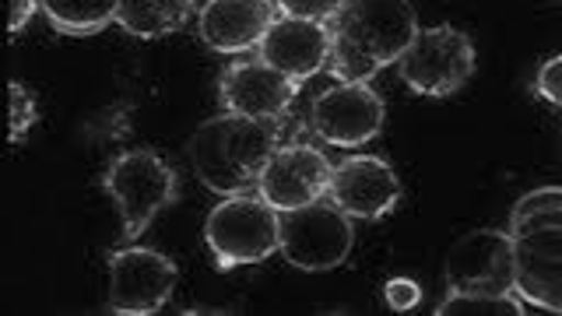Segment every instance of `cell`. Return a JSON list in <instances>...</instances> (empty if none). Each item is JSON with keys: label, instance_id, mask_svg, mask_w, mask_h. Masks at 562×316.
<instances>
[{"label": "cell", "instance_id": "cell-1", "mask_svg": "<svg viewBox=\"0 0 562 316\" xmlns=\"http://www.w3.org/2000/svg\"><path fill=\"white\" fill-rule=\"evenodd\" d=\"M327 29V75L359 84L373 81L383 67L397 64L422 25L412 0H345Z\"/></svg>", "mask_w": 562, "mask_h": 316}, {"label": "cell", "instance_id": "cell-2", "mask_svg": "<svg viewBox=\"0 0 562 316\" xmlns=\"http://www.w3.org/2000/svg\"><path fill=\"white\" fill-rule=\"evenodd\" d=\"M278 145H281V116L250 120L239 113H218L193 131L187 158L193 172H198V180L211 193L233 198V193L257 190L260 169Z\"/></svg>", "mask_w": 562, "mask_h": 316}, {"label": "cell", "instance_id": "cell-3", "mask_svg": "<svg viewBox=\"0 0 562 316\" xmlns=\"http://www.w3.org/2000/svg\"><path fill=\"white\" fill-rule=\"evenodd\" d=\"M204 242L218 271L263 263L281 250V211L260 190L222 198L204 218Z\"/></svg>", "mask_w": 562, "mask_h": 316}, {"label": "cell", "instance_id": "cell-4", "mask_svg": "<svg viewBox=\"0 0 562 316\" xmlns=\"http://www.w3.org/2000/svg\"><path fill=\"white\" fill-rule=\"evenodd\" d=\"M310 95V127L313 137L330 148L356 151L369 145L386 120V105L369 81H341L334 75H316L313 84L303 81Z\"/></svg>", "mask_w": 562, "mask_h": 316}, {"label": "cell", "instance_id": "cell-5", "mask_svg": "<svg viewBox=\"0 0 562 316\" xmlns=\"http://www.w3.org/2000/svg\"><path fill=\"white\" fill-rule=\"evenodd\" d=\"M102 190L120 211L123 239H137L180 193V176L162 155L148 148H131L116 155L102 172Z\"/></svg>", "mask_w": 562, "mask_h": 316}, {"label": "cell", "instance_id": "cell-6", "mask_svg": "<svg viewBox=\"0 0 562 316\" xmlns=\"http://www.w3.org/2000/svg\"><path fill=\"white\" fill-rule=\"evenodd\" d=\"M479 53H474L471 35L453 25H429L418 29L412 46L397 60V78L408 84L415 95L426 99H450L471 81Z\"/></svg>", "mask_w": 562, "mask_h": 316}, {"label": "cell", "instance_id": "cell-7", "mask_svg": "<svg viewBox=\"0 0 562 316\" xmlns=\"http://www.w3.org/2000/svg\"><path fill=\"white\" fill-rule=\"evenodd\" d=\"M356 218L330 198L313 201L306 207L281 211V257L292 263L295 271L306 274H327L338 271L348 260L351 246H356Z\"/></svg>", "mask_w": 562, "mask_h": 316}, {"label": "cell", "instance_id": "cell-8", "mask_svg": "<svg viewBox=\"0 0 562 316\" xmlns=\"http://www.w3.org/2000/svg\"><path fill=\"white\" fill-rule=\"evenodd\" d=\"M447 295H509L514 289V233L474 228L447 253Z\"/></svg>", "mask_w": 562, "mask_h": 316}, {"label": "cell", "instance_id": "cell-9", "mask_svg": "<svg viewBox=\"0 0 562 316\" xmlns=\"http://www.w3.org/2000/svg\"><path fill=\"white\" fill-rule=\"evenodd\" d=\"M176 281L180 271L166 253L123 246L110 253V309L120 316H151L172 298Z\"/></svg>", "mask_w": 562, "mask_h": 316}, {"label": "cell", "instance_id": "cell-10", "mask_svg": "<svg viewBox=\"0 0 562 316\" xmlns=\"http://www.w3.org/2000/svg\"><path fill=\"white\" fill-rule=\"evenodd\" d=\"M334 162L313 140H281L260 169L257 190L278 211H295L324 201L330 190Z\"/></svg>", "mask_w": 562, "mask_h": 316}, {"label": "cell", "instance_id": "cell-11", "mask_svg": "<svg viewBox=\"0 0 562 316\" xmlns=\"http://www.w3.org/2000/svg\"><path fill=\"white\" fill-rule=\"evenodd\" d=\"M303 92V81H292L281 75L278 67L254 53V57H239L225 67L218 81V99L225 113H239L250 120H278L289 113L295 95Z\"/></svg>", "mask_w": 562, "mask_h": 316}, {"label": "cell", "instance_id": "cell-12", "mask_svg": "<svg viewBox=\"0 0 562 316\" xmlns=\"http://www.w3.org/2000/svg\"><path fill=\"white\" fill-rule=\"evenodd\" d=\"M327 198L356 222H380L401 204V180L380 155H348L334 166Z\"/></svg>", "mask_w": 562, "mask_h": 316}, {"label": "cell", "instance_id": "cell-13", "mask_svg": "<svg viewBox=\"0 0 562 316\" xmlns=\"http://www.w3.org/2000/svg\"><path fill=\"white\" fill-rule=\"evenodd\" d=\"M278 18L274 0H204L198 11V35L207 49L239 57L257 53Z\"/></svg>", "mask_w": 562, "mask_h": 316}, {"label": "cell", "instance_id": "cell-14", "mask_svg": "<svg viewBox=\"0 0 562 316\" xmlns=\"http://www.w3.org/2000/svg\"><path fill=\"white\" fill-rule=\"evenodd\" d=\"M514 289L527 306L562 316V228L514 236Z\"/></svg>", "mask_w": 562, "mask_h": 316}, {"label": "cell", "instance_id": "cell-15", "mask_svg": "<svg viewBox=\"0 0 562 316\" xmlns=\"http://www.w3.org/2000/svg\"><path fill=\"white\" fill-rule=\"evenodd\" d=\"M257 53L281 75L292 81H313L316 75L327 70L330 57V29L324 22H306V18H285L268 29Z\"/></svg>", "mask_w": 562, "mask_h": 316}, {"label": "cell", "instance_id": "cell-16", "mask_svg": "<svg viewBox=\"0 0 562 316\" xmlns=\"http://www.w3.org/2000/svg\"><path fill=\"white\" fill-rule=\"evenodd\" d=\"M193 11H198V0H120L116 29L137 40H162V35L180 32Z\"/></svg>", "mask_w": 562, "mask_h": 316}, {"label": "cell", "instance_id": "cell-17", "mask_svg": "<svg viewBox=\"0 0 562 316\" xmlns=\"http://www.w3.org/2000/svg\"><path fill=\"white\" fill-rule=\"evenodd\" d=\"M40 11L60 35H95L116 25L120 0H40Z\"/></svg>", "mask_w": 562, "mask_h": 316}, {"label": "cell", "instance_id": "cell-18", "mask_svg": "<svg viewBox=\"0 0 562 316\" xmlns=\"http://www.w3.org/2000/svg\"><path fill=\"white\" fill-rule=\"evenodd\" d=\"M436 316H524L527 303L517 295H447Z\"/></svg>", "mask_w": 562, "mask_h": 316}, {"label": "cell", "instance_id": "cell-19", "mask_svg": "<svg viewBox=\"0 0 562 316\" xmlns=\"http://www.w3.org/2000/svg\"><path fill=\"white\" fill-rule=\"evenodd\" d=\"M11 131H8V140L11 145H18L35 123H40V102H35V95L29 92V84L22 81H11Z\"/></svg>", "mask_w": 562, "mask_h": 316}, {"label": "cell", "instance_id": "cell-20", "mask_svg": "<svg viewBox=\"0 0 562 316\" xmlns=\"http://www.w3.org/2000/svg\"><path fill=\"white\" fill-rule=\"evenodd\" d=\"M278 14L285 18H306V22H330L334 14L341 11L345 0H274Z\"/></svg>", "mask_w": 562, "mask_h": 316}, {"label": "cell", "instance_id": "cell-21", "mask_svg": "<svg viewBox=\"0 0 562 316\" xmlns=\"http://www.w3.org/2000/svg\"><path fill=\"white\" fill-rule=\"evenodd\" d=\"M535 95L562 110V53L541 60V67L535 70Z\"/></svg>", "mask_w": 562, "mask_h": 316}, {"label": "cell", "instance_id": "cell-22", "mask_svg": "<svg viewBox=\"0 0 562 316\" xmlns=\"http://www.w3.org/2000/svg\"><path fill=\"white\" fill-rule=\"evenodd\" d=\"M383 298H386V306H391L394 313H412L422 303V289H418V281H412V278H391L383 285Z\"/></svg>", "mask_w": 562, "mask_h": 316}, {"label": "cell", "instance_id": "cell-23", "mask_svg": "<svg viewBox=\"0 0 562 316\" xmlns=\"http://www.w3.org/2000/svg\"><path fill=\"white\" fill-rule=\"evenodd\" d=\"M544 207H562V187H538L531 193H524L514 204V211H509V222L531 215V211H544Z\"/></svg>", "mask_w": 562, "mask_h": 316}, {"label": "cell", "instance_id": "cell-24", "mask_svg": "<svg viewBox=\"0 0 562 316\" xmlns=\"http://www.w3.org/2000/svg\"><path fill=\"white\" fill-rule=\"evenodd\" d=\"M35 11H40V0H11V11H8V35L11 40L32 22Z\"/></svg>", "mask_w": 562, "mask_h": 316}]
</instances>
